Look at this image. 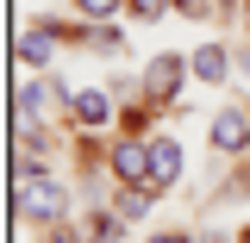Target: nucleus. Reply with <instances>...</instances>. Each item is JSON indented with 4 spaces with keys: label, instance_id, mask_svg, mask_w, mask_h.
<instances>
[{
    "label": "nucleus",
    "instance_id": "nucleus-7",
    "mask_svg": "<svg viewBox=\"0 0 250 243\" xmlns=\"http://www.w3.org/2000/svg\"><path fill=\"white\" fill-rule=\"evenodd\" d=\"M69 112H75L82 125H100L113 106H106V93H75V100H69Z\"/></svg>",
    "mask_w": 250,
    "mask_h": 243
},
{
    "label": "nucleus",
    "instance_id": "nucleus-15",
    "mask_svg": "<svg viewBox=\"0 0 250 243\" xmlns=\"http://www.w3.org/2000/svg\"><path fill=\"white\" fill-rule=\"evenodd\" d=\"M94 243H100V237H94Z\"/></svg>",
    "mask_w": 250,
    "mask_h": 243
},
{
    "label": "nucleus",
    "instance_id": "nucleus-9",
    "mask_svg": "<svg viewBox=\"0 0 250 243\" xmlns=\"http://www.w3.org/2000/svg\"><path fill=\"white\" fill-rule=\"evenodd\" d=\"M144 206H150V187L144 193H119V218H144Z\"/></svg>",
    "mask_w": 250,
    "mask_h": 243
},
{
    "label": "nucleus",
    "instance_id": "nucleus-5",
    "mask_svg": "<svg viewBox=\"0 0 250 243\" xmlns=\"http://www.w3.org/2000/svg\"><path fill=\"white\" fill-rule=\"evenodd\" d=\"M175 175H182V150H175V137H150V187L163 193Z\"/></svg>",
    "mask_w": 250,
    "mask_h": 243
},
{
    "label": "nucleus",
    "instance_id": "nucleus-3",
    "mask_svg": "<svg viewBox=\"0 0 250 243\" xmlns=\"http://www.w3.org/2000/svg\"><path fill=\"white\" fill-rule=\"evenodd\" d=\"M188 69H194V62H182L175 50H169V56H156L150 69H144V93H150L156 106H163V100H175V88L188 81Z\"/></svg>",
    "mask_w": 250,
    "mask_h": 243
},
{
    "label": "nucleus",
    "instance_id": "nucleus-13",
    "mask_svg": "<svg viewBox=\"0 0 250 243\" xmlns=\"http://www.w3.org/2000/svg\"><path fill=\"white\" fill-rule=\"evenodd\" d=\"M150 243H194V237H182V231H163V237H150Z\"/></svg>",
    "mask_w": 250,
    "mask_h": 243
},
{
    "label": "nucleus",
    "instance_id": "nucleus-12",
    "mask_svg": "<svg viewBox=\"0 0 250 243\" xmlns=\"http://www.w3.org/2000/svg\"><path fill=\"white\" fill-rule=\"evenodd\" d=\"M88 44H94V50H119V31L100 25V31H88Z\"/></svg>",
    "mask_w": 250,
    "mask_h": 243
},
{
    "label": "nucleus",
    "instance_id": "nucleus-6",
    "mask_svg": "<svg viewBox=\"0 0 250 243\" xmlns=\"http://www.w3.org/2000/svg\"><path fill=\"white\" fill-rule=\"evenodd\" d=\"M225 69H231L225 44H200V50H194V75H200V81H225Z\"/></svg>",
    "mask_w": 250,
    "mask_h": 243
},
{
    "label": "nucleus",
    "instance_id": "nucleus-4",
    "mask_svg": "<svg viewBox=\"0 0 250 243\" xmlns=\"http://www.w3.org/2000/svg\"><path fill=\"white\" fill-rule=\"evenodd\" d=\"M244 144H250V112L244 106H219L213 112V150L219 156H238Z\"/></svg>",
    "mask_w": 250,
    "mask_h": 243
},
{
    "label": "nucleus",
    "instance_id": "nucleus-1",
    "mask_svg": "<svg viewBox=\"0 0 250 243\" xmlns=\"http://www.w3.org/2000/svg\"><path fill=\"white\" fill-rule=\"evenodd\" d=\"M19 212H25V218H62V212H69V193H62L50 175L31 168V175H19Z\"/></svg>",
    "mask_w": 250,
    "mask_h": 243
},
{
    "label": "nucleus",
    "instance_id": "nucleus-11",
    "mask_svg": "<svg viewBox=\"0 0 250 243\" xmlns=\"http://www.w3.org/2000/svg\"><path fill=\"white\" fill-rule=\"evenodd\" d=\"M131 13H138V19H163V13H169V0H131Z\"/></svg>",
    "mask_w": 250,
    "mask_h": 243
},
{
    "label": "nucleus",
    "instance_id": "nucleus-2",
    "mask_svg": "<svg viewBox=\"0 0 250 243\" xmlns=\"http://www.w3.org/2000/svg\"><path fill=\"white\" fill-rule=\"evenodd\" d=\"M113 175L131 187H150V144H138V137H119L113 144ZM156 193V187H150Z\"/></svg>",
    "mask_w": 250,
    "mask_h": 243
},
{
    "label": "nucleus",
    "instance_id": "nucleus-8",
    "mask_svg": "<svg viewBox=\"0 0 250 243\" xmlns=\"http://www.w3.org/2000/svg\"><path fill=\"white\" fill-rule=\"evenodd\" d=\"M19 62H50V31H19Z\"/></svg>",
    "mask_w": 250,
    "mask_h": 243
},
{
    "label": "nucleus",
    "instance_id": "nucleus-10",
    "mask_svg": "<svg viewBox=\"0 0 250 243\" xmlns=\"http://www.w3.org/2000/svg\"><path fill=\"white\" fill-rule=\"evenodd\" d=\"M125 0H75V13H88V19H106V13H119Z\"/></svg>",
    "mask_w": 250,
    "mask_h": 243
},
{
    "label": "nucleus",
    "instance_id": "nucleus-14",
    "mask_svg": "<svg viewBox=\"0 0 250 243\" xmlns=\"http://www.w3.org/2000/svg\"><path fill=\"white\" fill-rule=\"evenodd\" d=\"M244 243H250V231H244Z\"/></svg>",
    "mask_w": 250,
    "mask_h": 243
}]
</instances>
